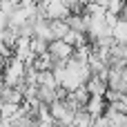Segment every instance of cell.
Returning a JSON list of instances; mask_svg holds the SVG:
<instances>
[{"mask_svg":"<svg viewBox=\"0 0 127 127\" xmlns=\"http://www.w3.org/2000/svg\"><path fill=\"white\" fill-rule=\"evenodd\" d=\"M74 47L67 42V40H51L49 42V54L56 58V60H69L74 56Z\"/></svg>","mask_w":127,"mask_h":127,"instance_id":"6da1fadb","label":"cell"},{"mask_svg":"<svg viewBox=\"0 0 127 127\" xmlns=\"http://www.w3.org/2000/svg\"><path fill=\"white\" fill-rule=\"evenodd\" d=\"M85 87H87V92H89V96H105V92H107V80H103L100 76H89V80L85 83Z\"/></svg>","mask_w":127,"mask_h":127,"instance_id":"7a4b0ae2","label":"cell"},{"mask_svg":"<svg viewBox=\"0 0 127 127\" xmlns=\"http://www.w3.org/2000/svg\"><path fill=\"white\" fill-rule=\"evenodd\" d=\"M85 109H87L92 116H100V114L107 112V98H105V96H92L89 103L85 105Z\"/></svg>","mask_w":127,"mask_h":127,"instance_id":"3957f363","label":"cell"},{"mask_svg":"<svg viewBox=\"0 0 127 127\" xmlns=\"http://www.w3.org/2000/svg\"><path fill=\"white\" fill-rule=\"evenodd\" d=\"M49 27H51V40H63L69 31L67 20H49Z\"/></svg>","mask_w":127,"mask_h":127,"instance_id":"277c9868","label":"cell"},{"mask_svg":"<svg viewBox=\"0 0 127 127\" xmlns=\"http://www.w3.org/2000/svg\"><path fill=\"white\" fill-rule=\"evenodd\" d=\"M87 2H98V0H87Z\"/></svg>","mask_w":127,"mask_h":127,"instance_id":"5b68a950","label":"cell"},{"mask_svg":"<svg viewBox=\"0 0 127 127\" xmlns=\"http://www.w3.org/2000/svg\"><path fill=\"white\" fill-rule=\"evenodd\" d=\"M56 127H60V125H56Z\"/></svg>","mask_w":127,"mask_h":127,"instance_id":"8992f818","label":"cell"}]
</instances>
